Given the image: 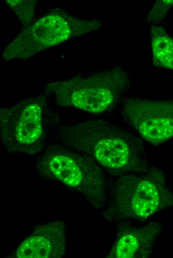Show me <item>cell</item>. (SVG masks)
<instances>
[{
  "label": "cell",
  "instance_id": "6da1fadb",
  "mask_svg": "<svg viewBox=\"0 0 173 258\" xmlns=\"http://www.w3.org/2000/svg\"><path fill=\"white\" fill-rule=\"evenodd\" d=\"M58 136L63 144L87 155L114 176L141 174L152 167L140 138L107 121L64 125Z\"/></svg>",
  "mask_w": 173,
  "mask_h": 258
},
{
  "label": "cell",
  "instance_id": "7c38bea8",
  "mask_svg": "<svg viewBox=\"0 0 173 258\" xmlns=\"http://www.w3.org/2000/svg\"><path fill=\"white\" fill-rule=\"evenodd\" d=\"M172 3H173V1H157L149 13V20L152 22L157 21L165 14V11L167 10L168 6Z\"/></svg>",
  "mask_w": 173,
  "mask_h": 258
},
{
  "label": "cell",
  "instance_id": "3957f363",
  "mask_svg": "<svg viewBox=\"0 0 173 258\" xmlns=\"http://www.w3.org/2000/svg\"><path fill=\"white\" fill-rule=\"evenodd\" d=\"M38 174L81 194L96 211L106 200V181L101 168L91 158L59 145L47 147L37 159Z\"/></svg>",
  "mask_w": 173,
  "mask_h": 258
},
{
  "label": "cell",
  "instance_id": "8fae6325",
  "mask_svg": "<svg viewBox=\"0 0 173 258\" xmlns=\"http://www.w3.org/2000/svg\"><path fill=\"white\" fill-rule=\"evenodd\" d=\"M6 1L9 6L20 19L23 25H28L33 18L36 1L14 0Z\"/></svg>",
  "mask_w": 173,
  "mask_h": 258
},
{
  "label": "cell",
  "instance_id": "52a82bcc",
  "mask_svg": "<svg viewBox=\"0 0 173 258\" xmlns=\"http://www.w3.org/2000/svg\"><path fill=\"white\" fill-rule=\"evenodd\" d=\"M124 116L145 140L158 145L173 137V100H125Z\"/></svg>",
  "mask_w": 173,
  "mask_h": 258
},
{
  "label": "cell",
  "instance_id": "ba28073f",
  "mask_svg": "<svg viewBox=\"0 0 173 258\" xmlns=\"http://www.w3.org/2000/svg\"><path fill=\"white\" fill-rule=\"evenodd\" d=\"M66 250V225L56 221L40 225L25 238L16 252L19 258H62Z\"/></svg>",
  "mask_w": 173,
  "mask_h": 258
},
{
  "label": "cell",
  "instance_id": "30bf717a",
  "mask_svg": "<svg viewBox=\"0 0 173 258\" xmlns=\"http://www.w3.org/2000/svg\"><path fill=\"white\" fill-rule=\"evenodd\" d=\"M151 47L155 62L159 65L173 69V39L162 28L153 26Z\"/></svg>",
  "mask_w": 173,
  "mask_h": 258
},
{
  "label": "cell",
  "instance_id": "8992f818",
  "mask_svg": "<svg viewBox=\"0 0 173 258\" xmlns=\"http://www.w3.org/2000/svg\"><path fill=\"white\" fill-rule=\"evenodd\" d=\"M46 104L40 96L0 108V142L7 151L31 155L45 148Z\"/></svg>",
  "mask_w": 173,
  "mask_h": 258
},
{
  "label": "cell",
  "instance_id": "7a4b0ae2",
  "mask_svg": "<svg viewBox=\"0 0 173 258\" xmlns=\"http://www.w3.org/2000/svg\"><path fill=\"white\" fill-rule=\"evenodd\" d=\"M173 206V193L163 173L152 166L143 173L118 176L104 216L116 222L140 220Z\"/></svg>",
  "mask_w": 173,
  "mask_h": 258
},
{
  "label": "cell",
  "instance_id": "277c9868",
  "mask_svg": "<svg viewBox=\"0 0 173 258\" xmlns=\"http://www.w3.org/2000/svg\"><path fill=\"white\" fill-rule=\"evenodd\" d=\"M129 85L126 70L120 67L89 75H77L48 85L57 104L94 114L112 109Z\"/></svg>",
  "mask_w": 173,
  "mask_h": 258
},
{
  "label": "cell",
  "instance_id": "9c48e42d",
  "mask_svg": "<svg viewBox=\"0 0 173 258\" xmlns=\"http://www.w3.org/2000/svg\"><path fill=\"white\" fill-rule=\"evenodd\" d=\"M161 230L160 224L153 222L125 226L117 234L106 257L147 258Z\"/></svg>",
  "mask_w": 173,
  "mask_h": 258
},
{
  "label": "cell",
  "instance_id": "5b68a950",
  "mask_svg": "<svg viewBox=\"0 0 173 258\" xmlns=\"http://www.w3.org/2000/svg\"><path fill=\"white\" fill-rule=\"evenodd\" d=\"M101 22L81 20L62 10H54L25 29L6 48L5 60L25 59L67 39L98 29Z\"/></svg>",
  "mask_w": 173,
  "mask_h": 258
}]
</instances>
